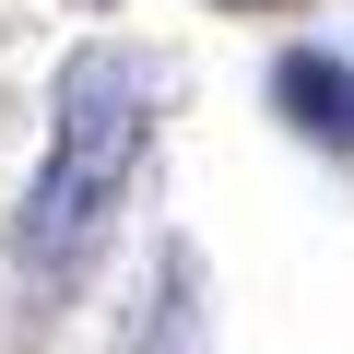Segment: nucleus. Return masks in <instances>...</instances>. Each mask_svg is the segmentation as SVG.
I'll list each match as a JSON object with an SVG mask.
<instances>
[{
  "instance_id": "nucleus-3",
  "label": "nucleus",
  "mask_w": 354,
  "mask_h": 354,
  "mask_svg": "<svg viewBox=\"0 0 354 354\" xmlns=\"http://www.w3.org/2000/svg\"><path fill=\"white\" fill-rule=\"evenodd\" d=\"M225 12H283V0H225Z\"/></svg>"
},
{
  "instance_id": "nucleus-1",
  "label": "nucleus",
  "mask_w": 354,
  "mask_h": 354,
  "mask_svg": "<svg viewBox=\"0 0 354 354\" xmlns=\"http://www.w3.org/2000/svg\"><path fill=\"white\" fill-rule=\"evenodd\" d=\"M142 130H153L142 59L130 48H71L59 95H48V165L12 213V260H24L36 295H71L95 272V248L118 236V201L142 177Z\"/></svg>"
},
{
  "instance_id": "nucleus-2",
  "label": "nucleus",
  "mask_w": 354,
  "mask_h": 354,
  "mask_svg": "<svg viewBox=\"0 0 354 354\" xmlns=\"http://www.w3.org/2000/svg\"><path fill=\"white\" fill-rule=\"evenodd\" d=\"M283 106H295L307 130H330V142L354 130V83H342L330 59H283Z\"/></svg>"
}]
</instances>
